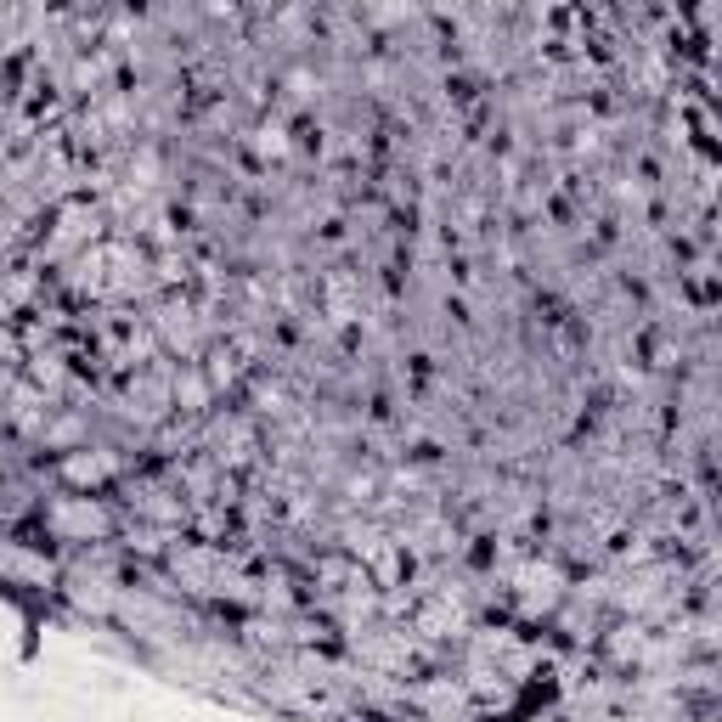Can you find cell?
I'll return each mask as SVG.
<instances>
[{
	"instance_id": "cell-1",
	"label": "cell",
	"mask_w": 722,
	"mask_h": 722,
	"mask_svg": "<svg viewBox=\"0 0 722 722\" xmlns=\"http://www.w3.org/2000/svg\"><path fill=\"white\" fill-rule=\"evenodd\" d=\"M52 531H63V537H103L108 531V514L96 508L90 497H68V503L52 508Z\"/></svg>"
},
{
	"instance_id": "cell-2",
	"label": "cell",
	"mask_w": 722,
	"mask_h": 722,
	"mask_svg": "<svg viewBox=\"0 0 722 722\" xmlns=\"http://www.w3.org/2000/svg\"><path fill=\"white\" fill-rule=\"evenodd\" d=\"M96 231H103V215L85 209V204H74V209H63V220H57V249L85 244V237H96Z\"/></svg>"
},
{
	"instance_id": "cell-3",
	"label": "cell",
	"mask_w": 722,
	"mask_h": 722,
	"mask_svg": "<svg viewBox=\"0 0 722 722\" xmlns=\"http://www.w3.org/2000/svg\"><path fill=\"white\" fill-rule=\"evenodd\" d=\"M114 468H119V463H114L108 452H90V457H85V452H74V457L63 463V474H68V479H103V474H114Z\"/></svg>"
},
{
	"instance_id": "cell-4",
	"label": "cell",
	"mask_w": 722,
	"mask_h": 722,
	"mask_svg": "<svg viewBox=\"0 0 722 722\" xmlns=\"http://www.w3.org/2000/svg\"><path fill=\"white\" fill-rule=\"evenodd\" d=\"M170 396H175V401H181L186 412H198V407L209 401V384H204L198 373H192V367H186V373H175V384H170Z\"/></svg>"
},
{
	"instance_id": "cell-5",
	"label": "cell",
	"mask_w": 722,
	"mask_h": 722,
	"mask_svg": "<svg viewBox=\"0 0 722 722\" xmlns=\"http://www.w3.org/2000/svg\"><path fill=\"white\" fill-rule=\"evenodd\" d=\"M159 327H164L170 345H192V311H186V305H170V311L159 316Z\"/></svg>"
}]
</instances>
